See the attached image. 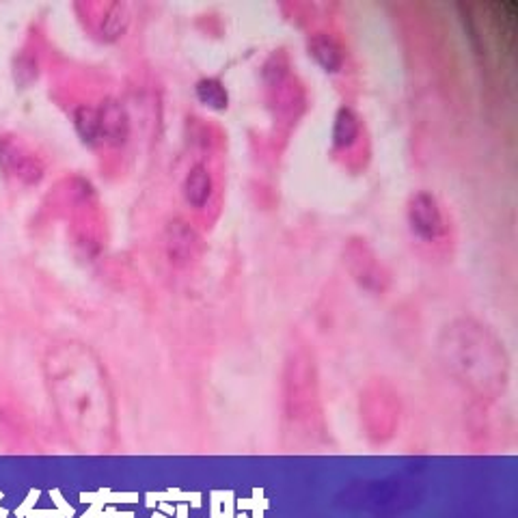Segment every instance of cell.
Returning <instances> with one entry per match:
<instances>
[{"label": "cell", "instance_id": "1", "mask_svg": "<svg viewBox=\"0 0 518 518\" xmlns=\"http://www.w3.org/2000/svg\"><path fill=\"white\" fill-rule=\"evenodd\" d=\"M44 378L58 426L82 453L113 451L117 410L102 361L82 341H58L44 357Z\"/></svg>", "mask_w": 518, "mask_h": 518}, {"label": "cell", "instance_id": "2", "mask_svg": "<svg viewBox=\"0 0 518 518\" xmlns=\"http://www.w3.org/2000/svg\"><path fill=\"white\" fill-rule=\"evenodd\" d=\"M443 369L471 396L499 399L510 385V355L497 333L475 317H456L437 339Z\"/></svg>", "mask_w": 518, "mask_h": 518}, {"label": "cell", "instance_id": "3", "mask_svg": "<svg viewBox=\"0 0 518 518\" xmlns=\"http://www.w3.org/2000/svg\"><path fill=\"white\" fill-rule=\"evenodd\" d=\"M284 420L287 434L296 440H317L324 434V410L316 358L296 346L284 365Z\"/></svg>", "mask_w": 518, "mask_h": 518}, {"label": "cell", "instance_id": "4", "mask_svg": "<svg viewBox=\"0 0 518 518\" xmlns=\"http://www.w3.org/2000/svg\"><path fill=\"white\" fill-rule=\"evenodd\" d=\"M361 423L372 443H387L399 426V396L385 378H374L361 393Z\"/></svg>", "mask_w": 518, "mask_h": 518}, {"label": "cell", "instance_id": "5", "mask_svg": "<svg viewBox=\"0 0 518 518\" xmlns=\"http://www.w3.org/2000/svg\"><path fill=\"white\" fill-rule=\"evenodd\" d=\"M344 264L352 281H357L363 290L372 294L387 292L391 285V273L376 255V251L363 238H350L344 246Z\"/></svg>", "mask_w": 518, "mask_h": 518}, {"label": "cell", "instance_id": "6", "mask_svg": "<svg viewBox=\"0 0 518 518\" xmlns=\"http://www.w3.org/2000/svg\"><path fill=\"white\" fill-rule=\"evenodd\" d=\"M406 221H409L410 232L423 243H439L447 233L443 208L437 197L426 191L410 194L409 203H406Z\"/></svg>", "mask_w": 518, "mask_h": 518}, {"label": "cell", "instance_id": "7", "mask_svg": "<svg viewBox=\"0 0 518 518\" xmlns=\"http://www.w3.org/2000/svg\"><path fill=\"white\" fill-rule=\"evenodd\" d=\"M164 251L175 268H188L202 257L203 244L199 233L184 221H171L164 229Z\"/></svg>", "mask_w": 518, "mask_h": 518}, {"label": "cell", "instance_id": "8", "mask_svg": "<svg viewBox=\"0 0 518 518\" xmlns=\"http://www.w3.org/2000/svg\"><path fill=\"white\" fill-rule=\"evenodd\" d=\"M99 145L121 147L130 139V117L117 99H106L98 109Z\"/></svg>", "mask_w": 518, "mask_h": 518}, {"label": "cell", "instance_id": "9", "mask_svg": "<svg viewBox=\"0 0 518 518\" xmlns=\"http://www.w3.org/2000/svg\"><path fill=\"white\" fill-rule=\"evenodd\" d=\"M309 57L320 65L326 74H339L346 65V50L333 35L316 33L307 41Z\"/></svg>", "mask_w": 518, "mask_h": 518}, {"label": "cell", "instance_id": "10", "mask_svg": "<svg viewBox=\"0 0 518 518\" xmlns=\"http://www.w3.org/2000/svg\"><path fill=\"white\" fill-rule=\"evenodd\" d=\"M361 117L355 109L350 106H341V109L335 113L333 121V147L335 150H350V147L357 145V140L361 139Z\"/></svg>", "mask_w": 518, "mask_h": 518}, {"label": "cell", "instance_id": "11", "mask_svg": "<svg viewBox=\"0 0 518 518\" xmlns=\"http://www.w3.org/2000/svg\"><path fill=\"white\" fill-rule=\"evenodd\" d=\"M181 192H184L186 203L191 205V208L194 210L203 208V205L210 202L212 192H214V180H212L208 167H203V164H194V167L188 171L184 186H181Z\"/></svg>", "mask_w": 518, "mask_h": 518}, {"label": "cell", "instance_id": "12", "mask_svg": "<svg viewBox=\"0 0 518 518\" xmlns=\"http://www.w3.org/2000/svg\"><path fill=\"white\" fill-rule=\"evenodd\" d=\"M194 96H197V99L205 106V109L216 110V113H223V110L229 109L227 87L223 85L219 78L199 80L197 85H194Z\"/></svg>", "mask_w": 518, "mask_h": 518}, {"label": "cell", "instance_id": "13", "mask_svg": "<svg viewBox=\"0 0 518 518\" xmlns=\"http://www.w3.org/2000/svg\"><path fill=\"white\" fill-rule=\"evenodd\" d=\"M74 126H76V132H78L80 140L87 147L99 145L98 109H93V106H80V109L74 113Z\"/></svg>", "mask_w": 518, "mask_h": 518}, {"label": "cell", "instance_id": "14", "mask_svg": "<svg viewBox=\"0 0 518 518\" xmlns=\"http://www.w3.org/2000/svg\"><path fill=\"white\" fill-rule=\"evenodd\" d=\"M130 25V14L126 5H109L106 14L102 17V26H99V33H102L104 39L115 41L123 37V33L128 31Z\"/></svg>", "mask_w": 518, "mask_h": 518}, {"label": "cell", "instance_id": "15", "mask_svg": "<svg viewBox=\"0 0 518 518\" xmlns=\"http://www.w3.org/2000/svg\"><path fill=\"white\" fill-rule=\"evenodd\" d=\"M14 74H16V82H20L22 87L31 85V82L37 78V63H35L31 57L22 55L20 58H16Z\"/></svg>", "mask_w": 518, "mask_h": 518}]
</instances>
